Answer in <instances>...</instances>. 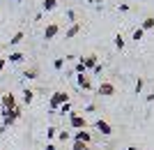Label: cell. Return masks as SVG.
<instances>
[{
    "label": "cell",
    "instance_id": "cell-1",
    "mask_svg": "<svg viewBox=\"0 0 154 150\" xmlns=\"http://www.w3.org/2000/svg\"><path fill=\"white\" fill-rule=\"evenodd\" d=\"M67 102H69V95H67V92H62V90H55V92L51 95V99H48V106H51V111L55 113L60 106L67 104Z\"/></svg>",
    "mask_w": 154,
    "mask_h": 150
},
{
    "label": "cell",
    "instance_id": "cell-2",
    "mask_svg": "<svg viewBox=\"0 0 154 150\" xmlns=\"http://www.w3.org/2000/svg\"><path fill=\"white\" fill-rule=\"evenodd\" d=\"M69 125H71V129H85L88 127V120H85V116H81L78 111H71L69 113Z\"/></svg>",
    "mask_w": 154,
    "mask_h": 150
},
{
    "label": "cell",
    "instance_id": "cell-3",
    "mask_svg": "<svg viewBox=\"0 0 154 150\" xmlns=\"http://www.w3.org/2000/svg\"><path fill=\"white\" fill-rule=\"evenodd\" d=\"M0 104H2V111H12V109H16V97H14L12 92H7V95H2L0 97Z\"/></svg>",
    "mask_w": 154,
    "mask_h": 150
},
{
    "label": "cell",
    "instance_id": "cell-4",
    "mask_svg": "<svg viewBox=\"0 0 154 150\" xmlns=\"http://www.w3.org/2000/svg\"><path fill=\"white\" fill-rule=\"evenodd\" d=\"M71 139H74V141H81V143H88V145L92 143V134H90L88 129H78V132H74V134H71Z\"/></svg>",
    "mask_w": 154,
    "mask_h": 150
},
{
    "label": "cell",
    "instance_id": "cell-5",
    "mask_svg": "<svg viewBox=\"0 0 154 150\" xmlns=\"http://www.w3.org/2000/svg\"><path fill=\"white\" fill-rule=\"evenodd\" d=\"M97 92H99L101 97H110V95H115V85H113V83H108V81H103V83H99Z\"/></svg>",
    "mask_w": 154,
    "mask_h": 150
},
{
    "label": "cell",
    "instance_id": "cell-6",
    "mask_svg": "<svg viewBox=\"0 0 154 150\" xmlns=\"http://www.w3.org/2000/svg\"><path fill=\"white\" fill-rule=\"evenodd\" d=\"M76 83L81 90H92V78L88 74H76Z\"/></svg>",
    "mask_w": 154,
    "mask_h": 150
},
{
    "label": "cell",
    "instance_id": "cell-7",
    "mask_svg": "<svg viewBox=\"0 0 154 150\" xmlns=\"http://www.w3.org/2000/svg\"><path fill=\"white\" fill-rule=\"evenodd\" d=\"M94 127H97V132H101L103 136H110V134H113V127H110V123H108V120H103V118H101V120H97Z\"/></svg>",
    "mask_w": 154,
    "mask_h": 150
},
{
    "label": "cell",
    "instance_id": "cell-8",
    "mask_svg": "<svg viewBox=\"0 0 154 150\" xmlns=\"http://www.w3.org/2000/svg\"><path fill=\"white\" fill-rule=\"evenodd\" d=\"M58 33H60V26H58V23H48L46 30H44V39H46V42H51V39L58 37Z\"/></svg>",
    "mask_w": 154,
    "mask_h": 150
},
{
    "label": "cell",
    "instance_id": "cell-9",
    "mask_svg": "<svg viewBox=\"0 0 154 150\" xmlns=\"http://www.w3.org/2000/svg\"><path fill=\"white\" fill-rule=\"evenodd\" d=\"M81 60H83V65H85V69H88V74H90L92 69L97 67V62H99L94 53H90V56H85V58H81Z\"/></svg>",
    "mask_w": 154,
    "mask_h": 150
},
{
    "label": "cell",
    "instance_id": "cell-10",
    "mask_svg": "<svg viewBox=\"0 0 154 150\" xmlns=\"http://www.w3.org/2000/svg\"><path fill=\"white\" fill-rule=\"evenodd\" d=\"M81 33V23H71L69 28H67V33H64V37L71 39V37H76V35Z\"/></svg>",
    "mask_w": 154,
    "mask_h": 150
},
{
    "label": "cell",
    "instance_id": "cell-11",
    "mask_svg": "<svg viewBox=\"0 0 154 150\" xmlns=\"http://www.w3.org/2000/svg\"><path fill=\"white\" fill-rule=\"evenodd\" d=\"M55 7H58V0H44V2H42V9H44V12H53Z\"/></svg>",
    "mask_w": 154,
    "mask_h": 150
},
{
    "label": "cell",
    "instance_id": "cell-12",
    "mask_svg": "<svg viewBox=\"0 0 154 150\" xmlns=\"http://www.w3.org/2000/svg\"><path fill=\"white\" fill-rule=\"evenodd\" d=\"M23 58H26V56H23L21 51H12L7 60H9V62H23Z\"/></svg>",
    "mask_w": 154,
    "mask_h": 150
},
{
    "label": "cell",
    "instance_id": "cell-13",
    "mask_svg": "<svg viewBox=\"0 0 154 150\" xmlns=\"http://www.w3.org/2000/svg\"><path fill=\"white\" fill-rule=\"evenodd\" d=\"M32 99H35V90L26 88V90H23V102H26V104H32Z\"/></svg>",
    "mask_w": 154,
    "mask_h": 150
},
{
    "label": "cell",
    "instance_id": "cell-14",
    "mask_svg": "<svg viewBox=\"0 0 154 150\" xmlns=\"http://www.w3.org/2000/svg\"><path fill=\"white\" fill-rule=\"evenodd\" d=\"M143 37H145V30H143V28L138 26V28L134 30V35H131V39H134V42H140Z\"/></svg>",
    "mask_w": 154,
    "mask_h": 150
},
{
    "label": "cell",
    "instance_id": "cell-15",
    "mask_svg": "<svg viewBox=\"0 0 154 150\" xmlns=\"http://www.w3.org/2000/svg\"><path fill=\"white\" fill-rule=\"evenodd\" d=\"M23 37H26V35H23V33H21V30H19V33H14V37L9 39V44H12V46L21 44V42H23Z\"/></svg>",
    "mask_w": 154,
    "mask_h": 150
},
{
    "label": "cell",
    "instance_id": "cell-16",
    "mask_svg": "<svg viewBox=\"0 0 154 150\" xmlns=\"http://www.w3.org/2000/svg\"><path fill=\"white\" fill-rule=\"evenodd\" d=\"M74 74H88V69H85L83 60H76V65H74Z\"/></svg>",
    "mask_w": 154,
    "mask_h": 150
},
{
    "label": "cell",
    "instance_id": "cell-17",
    "mask_svg": "<svg viewBox=\"0 0 154 150\" xmlns=\"http://www.w3.org/2000/svg\"><path fill=\"white\" fill-rule=\"evenodd\" d=\"M140 28H143V30H152V28H154V16H147V19L140 23Z\"/></svg>",
    "mask_w": 154,
    "mask_h": 150
},
{
    "label": "cell",
    "instance_id": "cell-18",
    "mask_svg": "<svg viewBox=\"0 0 154 150\" xmlns=\"http://www.w3.org/2000/svg\"><path fill=\"white\" fill-rule=\"evenodd\" d=\"M23 76H26V78H30V81H32V78H37V76H39L37 67H30V69H26V72H23Z\"/></svg>",
    "mask_w": 154,
    "mask_h": 150
},
{
    "label": "cell",
    "instance_id": "cell-19",
    "mask_svg": "<svg viewBox=\"0 0 154 150\" xmlns=\"http://www.w3.org/2000/svg\"><path fill=\"white\" fill-rule=\"evenodd\" d=\"M115 49H117V51H122V49H124V37H122V33L115 35Z\"/></svg>",
    "mask_w": 154,
    "mask_h": 150
},
{
    "label": "cell",
    "instance_id": "cell-20",
    "mask_svg": "<svg viewBox=\"0 0 154 150\" xmlns=\"http://www.w3.org/2000/svg\"><path fill=\"white\" fill-rule=\"evenodd\" d=\"M71 150H92L88 143H81V141H74V145H71Z\"/></svg>",
    "mask_w": 154,
    "mask_h": 150
},
{
    "label": "cell",
    "instance_id": "cell-21",
    "mask_svg": "<svg viewBox=\"0 0 154 150\" xmlns=\"http://www.w3.org/2000/svg\"><path fill=\"white\" fill-rule=\"evenodd\" d=\"M58 111L62 113V116H64V113H67V116H69V113L74 111V109H71V102H67V104H62V106H60V109H58Z\"/></svg>",
    "mask_w": 154,
    "mask_h": 150
},
{
    "label": "cell",
    "instance_id": "cell-22",
    "mask_svg": "<svg viewBox=\"0 0 154 150\" xmlns=\"http://www.w3.org/2000/svg\"><path fill=\"white\" fill-rule=\"evenodd\" d=\"M143 88H145V78H138V81H136V95H140Z\"/></svg>",
    "mask_w": 154,
    "mask_h": 150
},
{
    "label": "cell",
    "instance_id": "cell-23",
    "mask_svg": "<svg viewBox=\"0 0 154 150\" xmlns=\"http://www.w3.org/2000/svg\"><path fill=\"white\" fill-rule=\"evenodd\" d=\"M64 62H67L64 58H55V60H53V67H55V69H62V67H64Z\"/></svg>",
    "mask_w": 154,
    "mask_h": 150
},
{
    "label": "cell",
    "instance_id": "cell-24",
    "mask_svg": "<svg viewBox=\"0 0 154 150\" xmlns=\"http://www.w3.org/2000/svg\"><path fill=\"white\" fill-rule=\"evenodd\" d=\"M67 19H69V23H76V12H74V9H67Z\"/></svg>",
    "mask_w": 154,
    "mask_h": 150
},
{
    "label": "cell",
    "instance_id": "cell-25",
    "mask_svg": "<svg viewBox=\"0 0 154 150\" xmlns=\"http://www.w3.org/2000/svg\"><path fill=\"white\" fill-rule=\"evenodd\" d=\"M46 136H48V139L58 136V129H55V127H48V129H46Z\"/></svg>",
    "mask_w": 154,
    "mask_h": 150
},
{
    "label": "cell",
    "instance_id": "cell-26",
    "mask_svg": "<svg viewBox=\"0 0 154 150\" xmlns=\"http://www.w3.org/2000/svg\"><path fill=\"white\" fill-rule=\"evenodd\" d=\"M58 139L60 141H67V139H71V134L69 132H58Z\"/></svg>",
    "mask_w": 154,
    "mask_h": 150
},
{
    "label": "cell",
    "instance_id": "cell-27",
    "mask_svg": "<svg viewBox=\"0 0 154 150\" xmlns=\"http://www.w3.org/2000/svg\"><path fill=\"white\" fill-rule=\"evenodd\" d=\"M101 72H103V65H99V62H97V67L92 69V74H101Z\"/></svg>",
    "mask_w": 154,
    "mask_h": 150
},
{
    "label": "cell",
    "instance_id": "cell-28",
    "mask_svg": "<svg viewBox=\"0 0 154 150\" xmlns=\"http://www.w3.org/2000/svg\"><path fill=\"white\" fill-rule=\"evenodd\" d=\"M129 9H131V7H129L127 2H122V5H120V12H129Z\"/></svg>",
    "mask_w": 154,
    "mask_h": 150
},
{
    "label": "cell",
    "instance_id": "cell-29",
    "mask_svg": "<svg viewBox=\"0 0 154 150\" xmlns=\"http://www.w3.org/2000/svg\"><path fill=\"white\" fill-rule=\"evenodd\" d=\"M5 62H7V58H0V74H2V69H5Z\"/></svg>",
    "mask_w": 154,
    "mask_h": 150
},
{
    "label": "cell",
    "instance_id": "cell-30",
    "mask_svg": "<svg viewBox=\"0 0 154 150\" xmlns=\"http://www.w3.org/2000/svg\"><path fill=\"white\" fill-rule=\"evenodd\" d=\"M88 2H92V5H101L103 0H88Z\"/></svg>",
    "mask_w": 154,
    "mask_h": 150
},
{
    "label": "cell",
    "instance_id": "cell-31",
    "mask_svg": "<svg viewBox=\"0 0 154 150\" xmlns=\"http://www.w3.org/2000/svg\"><path fill=\"white\" fill-rule=\"evenodd\" d=\"M46 150H55V145H53V143H46Z\"/></svg>",
    "mask_w": 154,
    "mask_h": 150
},
{
    "label": "cell",
    "instance_id": "cell-32",
    "mask_svg": "<svg viewBox=\"0 0 154 150\" xmlns=\"http://www.w3.org/2000/svg\"><path fill=\"white\" fill-rule=\"evenodd\" d=\"M127 150H138V148H136V145H129V148Z\"/></svg>",
    "mask_w": 154,
    "mask_h": 150
},
{
    "label": "cell",
    "instance_id": "cell-33",
    "mask_svg": "<svg viewBox=\"0 0 154 150\" xmlns=\"http://www.w3.org/2000/svg\"><path fill=\"white\" fill-rule=\"evenodd\" d=\"M16 2H23V0H16Z\"/></svg>",
    "mask_w": 154,
    "mask_h": 150
},
{
    "label": "cell",
    "instance_id": "cell-34",
    "mask_svg": "<svg viewBox=\"0 0 154 150\" xmlns=\"http://www.w3.org/2000/svg\"><path fill=\"white\" fill-rule=\"evenodd\" d=\"M0 97H2V92H0Z\"/></svg>",
    "mask_w": 154,
    "mask_h": 150
}]
</instances>
